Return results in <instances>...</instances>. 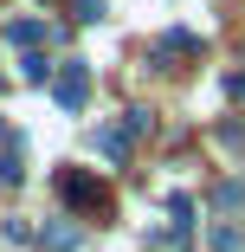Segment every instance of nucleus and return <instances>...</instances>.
Returning <instances> with one entry per match:
<instances>
[{"mask_svg": "<svg viewBox=\"0 0 245 252\" xmlns=\"http://www.w3.org/2000/svg\"><path fill=\"white\" fill-rule=\"evenodd\" d=\"M58 200L78 207V214H110V188L84 168H58Z\"/></svg>", "mask_w": 245, "mask_h": 252, "instance_id": "f257e3e1", "label": "nucleus"}, {"mask_svg": "<svg viewBox=\"0 0 245 252\" xmlns=\"http://www.w3.org/2000/svg\"><path fill=\"white\" fill-rule=\"evenodd\" d=\"M52 97H58V110H71V117H78V110L90 104V65H84V59H71V65L52 78Z\"/></svg>", "mask_w": 245, "mask_h": 252, "instance_id": "f03ea898", "label": "nucleus"}, {"mask_svg": "<svg viewBox=\"0 0 245 252\" xmlns=\"http://www.w3.org/2000/svg\"><path fill=\"white\" fill-rule=\"evenodd\" d=\"M39 239L52 246V252H78V246H84V233H78V226H65V220H45V226H39Z\"/></svg>", "mask_w": 245, "mask_h": 252, "instance_id": "7ed1b4c3", "label": "nucleus"}, {"mask_svg": "<svg viewBox=\"0 0 245 252\" xmlns=\"http://www.w3.org/2000/svg\"><path fill=\"white\" fill-rule=\"evenodd\" d=\"M0 181H26V142H0Z\"/></svg>", "mask_w": 245, "mask_h": 252, "instance_id": "20e7f679", "label": "nucleus"}, {"mask_svg": "<svg viewBox=\"0 0 245 252\" xmlns=\"http://www.w3.org/2000/svg\"><path fill=\"white\" fill-rule=\"evenodd\" d=\"M20 78L26 84H45V78H52V59H45V52H26L20 59Z\"/></svg>", "mask_w": 245, "mask_h": 252, "instance_id": "39448f33", "label": "nucleus"}, {"mask_svg": "<svg viewBox=\"0 0 245 252\" xmlns=\"http://www.w3.org/2000/svg\"><path fill=\"white\" fill-rule=\"evenodd\" d=\"M7 39H13V45H39L45 26H39V20H7Z\"/></svg>", "mask_w": 245, "mask_h": 252, "instance_id": "423d86ee", "label": "nucleus"}, {"mask_svg": "<svg viewBox=\"0 0 245 252\" xmlns=\"http://www.w3.org/2000/svg\"><path fill=\"white\" fill-rule=\"evenodd\" d=\"M97 149H104V156H116V162H123V156H129V136H123V129H104V136H97Z\"/></svg>", "mask_w": 245, "mask_h": 252, "instance_id": "0eeeda50", "label": "nucleus"}, {"mask_svg": "<svg viewBox=\"0 0 245 252\" xmlns=\"http://www.w3.org/2000/svg\"><path fill=\"white\" fill-rule=\"evenodd\" d=\"M168 214H174V233H187V226H193V200L174 194V200H168Z\"/></svg>", "mask_w": 245, "mask_h": 252, "instance_id": "6e6552de", "label": "nucleus"}, {"mask_svg": "<svg viewBox=\"0 0 245 252\" xmlns=\"http://www.w3.org/2000/svg\"><path fill=\"white\" fill-rule=\"evenodd\" d=\"M207 239H213V252H239V233H232V226H213Z\"/></svg>", "mask_w": 245, "mask_h": 252, "instance_id": "1a4fd4ad", "label": "nucleus"}, {"mask_svg": "<svg viewBox=\"0 0 245 252\" xmlns=\"http://www.w3.org/2000/svg\"><path fill=\"white\" fill-rule=\"evenodd\" d=\"M78 7V20H104V0H71Z\"/></svg>", "mask_w": 245, "mask_h": 252, "instance_id": "9d476101", "label": "nucleus"}, {"mask_svg": "<svg viewBox=\"0 0 245 252\" xmlns=\"http://www.w3.org/2000/svg\"><path fill=\"white\" fill-rule=\"evenodd\" d=\"M226 97H245V71H239V78H226Z\"/></svg>", "mask_w": 245, "mask_h": 252, "instance_id": "9b49d317", "label": "nucleus"}, {"mask_svg": "<svg viewBox=\"0 0 245 252\" xmlns=\"http://www.w3.org/2000/svg\"><path fill=\"white\" fill-rule=\"evenodd\" d=\"M0 142H7V123H0Z\"/></svg>", "mask_w": 245, "mask_h": 252, "instance_id": "f8f14e48", "label": "nucleus"}]
</instances>
